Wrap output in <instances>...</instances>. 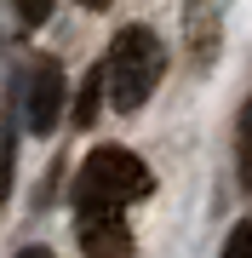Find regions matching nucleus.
Returning <instances> with one entry per match:
<instances>
[{
	"label": "nucleus",
	"mask_w": 252,
	"mask_h": 258,
	"mask_svg": "<svg viewBox=\"0 0 252 258\" xmlns=\"http://www.w3.org/2000/svg\"><path fill=\"white\" fill-rule=\"evenodd\" d=\"M218 23H224V0H184V29L195 40V57H212Z\"/></svg>",
	"instance_id": "5"
},
{
	"label": "nucleus",
	"mask_w": 252,
	"mask_h": 258,
	"mask_svg": "<svg viewBox=\"0 0 252 258\" xmlns=\"http://www.w3.org/2000/svg\"><path fill=\"white\" fill-rule=\"evenodd\" d=\"M149 189H155V172H149V166L132 155V149H121V144H103L80 166L75 207H109V212H121L126 201H143Z\"/></svg>",
	"instance_id": "2"
},
{
	"label": "nucleus",
	"mask_w": 252,
	"mask_h": 258,
	"mask_svg": "<svg viewBox=\"0 0 252 258\" xmlns=\"http://www.w3.org/2000/svg\"><path fill=\"white\" fill-rule=\"evenodd\" d=\"M218 258H252V218H241V224L229 230V241H224Z\"/></svg>",
	"instance_id": "8"
},
{
	"label": "nucleus",
	"mask_w": 252,
	"mask_h": 258,
	"mask_svg": "<svg viewBox=\"0 0 252 258\" xmlns=\"http://www.w3.org/2000/svg\"><path fill=\"white\" fill-rule=\"evenodd\" d=\"M235 172L252 189V98L241 103V120H235Z\"/></svg>",
	"instance_id": "6"
},
{
	"label": "nucleus",
	"mask_w": 252,
	"mask_h": 258,
	"mask_svg": "<svg viewBox=\"0 0 252 258\" xmlns=\"http://www.w3.org/2000/svg\"><path fill=\"white\" fill-rule=\"evenodd\" d=\"M63 98H69V81H63V69H57L52 57L29 69V92H23V120H29V132L46 138L57 120H63Z\"/></svg>",
	"instance_id": "3"
},
{
	"label": "nucleus",
	"mask_w": 252,
	"mask_h": 258,
	"mask_svg": "<svg viewBox=\"0 0 252 258\" xmlns=\"http://www.w3.org/2000/svg\"><path fill=\"white\" fill-rule=\"evenodd\" d=\"M52 6H57V0H18V18H23L29 29H40V23L52 18Z\"/></svg>",
	"instance_id": "9"
},
{
	"label": "nucleus",
	"mask_w": 252,
	"mask_h": 258,
	"mask_svg": "<svg viewBox=\"0 0 252 258\" xmlns=\"http://www.w3.org/2000/svg\"><path fill=\"white\" fill-rule=\"evenodd\" d=\"M160 75H166V52H160L155 29H143V23H126L121 35H115V46H109V69H103L109 103H115L121 115L143 109V103L155 98Z\"/></svg>",
	"instance_id": "1"
},
{
	"label": "nucleus",
	"mask_w": 252,
	"mask_h": 258,
	"mask_svg": "<svg viewBox=\"0 0 252 258\" xmlns=\"http://www.w3.org/2000/svg\"><path fill=\"white\" fill-rule=\"evenodd\" d=\"M98 103H103V75L92 69L86 86H80V103H75V126H92V120H98Z\"/></svg>",
	"instance_id": "7"
},
{
	"label": "nucleus",
	"mask_w": 252,
	"mask_h": 258,
	"mask_svg": "<svg viewBox=\"0 0 252 258\" xmlns=\"http://www.w3.org/2000/svg\"><path fill=\"white\" fill-rule=\"evenodd\" d=\"M18 258H52V252H46V247H23Z\"/></svg>",
	"instance_id": "10"
},
{
	"label": "nucleus",
	"mask_w": 252,
	"mask_h": 258,
	"mask_svg": "<svg viewBox=\"0 0 252 258\" xmlns=\"http://www.w3.org/2000/svg\"><path fill=\"white\" fill-rule=\"evenodd\" d=\"M75 230L86 258H132V230L109 207H75Z\"/></svg>",
	"instance_id": "4"
},
{
	"label": "nucleus",
	"mask_w": 252,
	"mask_h": 258,
	"mask_svg": "<svg viewBox=\"0 0 252 258\" xmlns=\"http://www.w3.org/2000/svg\"><path fill=\"white\" fill-rule=\"evenodd\" d=\"M80 6H92V12H103V6H109V0H80Z\"/></svg>",
	"instance_id": "11"
}]
</instances>
